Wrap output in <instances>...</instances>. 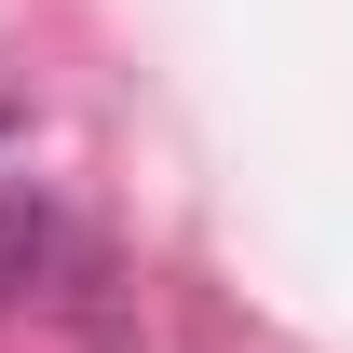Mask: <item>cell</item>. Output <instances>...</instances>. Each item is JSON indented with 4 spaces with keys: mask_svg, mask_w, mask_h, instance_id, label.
<instances>
[{
    "mask_svg": "<svg viewBox=\"0 0 353 353\" xmlns=\"http://www.w3.org/2000/svg\"><path fill=\"white\" fill-rule=\"evenodd\" d=\"M54 272H68V218L28 204V190H0V299H41Z\"/></svg>",
    "mask_w": 353,
    "mask_h": 353,
    "instance_id": "obj_1",
    "label": "cell"
}]
</instances>
